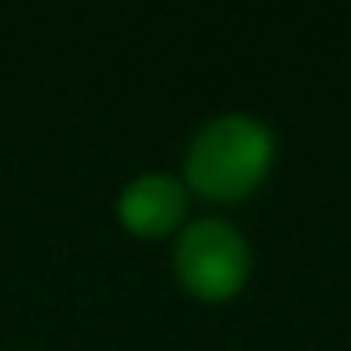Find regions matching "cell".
Listing matches in <instances>:
<instances>
[{"mask_svg": "<svg viewBox=\"0 0 351 351\" xmlns=\"http://www.w3.org/2000/svg\"><path fill=\"white\" fill-rule=\"evenodd\" d=\"M276 158L269 124L248 114H221L207 121L186 148V186L207 200L234 204L262 186Z\"/></svg>", "mask_w": 351, "mask_h": 351, "instance_id": "cell-1", "label": "cell"}, {"mask_svg": "<svg viewBox=\"0 0 351 351\" xmlns=\"http://www.w3.org/2000/svg\"><path fill=\"white\" fill-rule=\"evenodd\" d=\"M172 269L183 289L204 303H221L241 293L252 272L245 234L221 217H197L183 224L172 248Z\"/></svg>", "mask_w": 351, "mask_h": 351, "instance_id": "cell-2", "label": "cell"}, {"mask_svg": "<svg viewBox=\"0 0 351 351\" xmlns=\"http://www.w3.org/2000/svg\"><path fill=\"white\" fill-rule=\"evenodd\" d=\"M190 210V186L165 172H141L121 190L117 217L138 238H162L183 231Z\"/></svg>", "mask_w": 351, "mask_h": 351, "instance_id": "cell-3", "label": "cell"}]
</instances>
